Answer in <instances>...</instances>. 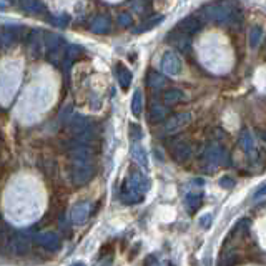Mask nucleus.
I'll return each instance as SVG.
<instances>
[{
    "mask_svg": "<svg viewBox=\"0 0 266 266\" xmlns=\"http://www.w3.org/2000/svg\"><path fill=\"white\" fill-rule=\"evenodd\" d=\"M150 190V180L143 173L135 170L125 178L120 191V201L125 205H135L143 201V196Z\"/></svg>",
    "mask_w": 266,
    "mask_h": 266,
    "instance_id": "nucleus-1",
    "label": "nucleus"
},
{
    "mask_svg": "<svg viewBox=\"0 0 266 266\" xmlns=\"http://www.w3.org/2000/svg\"><path fill=\"white\" fill-rule=\"evenodd\" d=\"M201 15H203L205 20L223 27L233 25L238 22V12L233 10L226 3H208V5L201 8Z\"/></svg>",
    "mask_w": 266,
    "mask_h": 266,
    "instance_id": "nucleus-2",
    "label": "nucleus"
},
{
    "mask_svg": "<svg viewBox=\"0 0 266 266\" xmlns=\"http://www.w3.org/2000/svg\"><path fill=\"white\" fill-rule=\"evenodd\" d=\"M226 163H228V153L222 145L212 143V145L206 146V150L203 153V165L206 170L212 172V170L222 167V165H226Z\"/></svg>",
    "mask_w": 266,
    "mask_h": 266,
    "instance_id": "nucleus-3",
    "label": "nucleus"
},
{
    "mask_svg": "<svg viewBox=\"0 0 266 266\" xmlns=\"http://www.w3.org/2000/svg\"><path fill=\"white\" fill-rule=\"evenodd\" d=\"M95 175L93 162H72V181L77 186L87 185Z\"/></svg>",
    "mask_w": 266,
    "mask_h": 266,
    "instance_id": "nucleus-4",
    "label": "nucleus"
},
{
    "mask_svg": "<svg viewBox=\"0 0 266 266\" xmlns=\"http://www.w3.org/2000/svg\"><path fill=\"white\" fill-rule=\"evenodd\" d=\"M191 122V115L188 112H180L177 115L167 118L163 122V127L160 128V135L167 136V135H175V133L181 132L188 123Z\"/></svg>",
    "mask_w": 266,
    "mask_h": 266,
    "instance_id": "nucleus-5",
    "label": "nucleus"
},
{
    "mask_svg": "<svg viewBox=\"0 0 266 266\" xmlns=\"http://www.w3.org/2000/svg\"><path fill=\"white\" fill-rule=\"evenodd\" d=\"M160 65H162L163 73L170 77H177L183 72V60L177 52H165Z\"/></svg>",
    "mask_w": 266,
    "mask_h": 266,
    "instance_id": "nucleus-6",
    "label": "nucleus"
},
{
    "mask_svg": "<svg viewBox=\"0 0 266 266\" xmlns=\"http://www.w3.org/2000/svg\"><path fill=\"white\" fill-rule=\"evenodd\" d=\"M170 151H172L173 160L183 163L193 157V145H191L186 138H175L172 146H170Z\"/></svg>",
    "mask_w": 266,
    "mask_h": 266,
    "instance_id": "nucleus-7",
    "label": "nucleus"
},
{
    "mask_svg": "<svg viewBox=\"0 0 266 266\" xmlns=\"http://www.w3.org/2000/svg\"><path fill=\"white\" fill-rule=\"evenodd\" d=\"M44 35H45L44 45H45V48H47V52H48V60L52 63H55V62H57L58 53L62 52L63 45H65V42H63V39L60 35L52 34V32H45Z\"/></svg>",
    "mask_w": 266,
    "mask_h": 266,
    "instance_id": "nucleus-8",
    "label": "nucleus"
},
{
    "mask_svg": "<svg viewBox=\"0 0 266 266\" xmlns=\"http://www.w3.org/2000/svg\"><path fill=\"white\" fill-rule=\"evenodd\" d=\"M22 27L18 25H5L0 30V50H8L18 42L22 34Z\"/></svg>",
    "mask_w": 266,
    "mask_h": 266,
    "instance_id": "nucleus-9",
    "label": "nucleus"
},
{
    "mask_svg": "<svg viewBox=\"0 0 266 266\" xmlns=\"http://www.w3.org/2000/svg\"><path fill=\"white\" fill-rule=\"evenodd\" d=\"M7 245L13 255H25L30 251V238L25 233H15L13 236L7 238Z\"/></svg>",
    "mask_w": 266,
    "mask_h": 266,
    "instance_id": "nucleus-10",
    "label": "nucleus"
},
{
    "mask_svg": "<svg viewBox=\"0 0 266 266\" xmlns=\"http://www.w3.org/2000/svg\"><path fill=\"white\" fill-rule=\"evenodd\" d=\"M35 243L42 246V248L48 250V251H58L62 248V238L58 233H55V231L40 233V235L35 238Z\"/></svg>",
    "mask_w": 266,
    "mask_h": 266,
    "instance_id": "nucleus-11",
    "label": "nucleus"
},
{
    "mask_svg": "<svg viewBox=\"0 0 266 266\" xmlns=\"http://www.w3.org/2000/svg\"><path fill=\"white\" fill-rule=\"evenodd\" d=\"M167 42L172 45L173 48L178 50V52H186L191 45V39L185 34H181L178 29H173L172 32H168L167 35Z\"/></svg>",
    "mask_w": 266,
    "mask_h": 266,
    "instance_id": "nucleus-12",
    "label": "nucleus"
},
{
    "mask_svg": "<svg viewBox=\"0 0 266 266\" xmlns=\"http://www.w3.org/2000/svg\"><path fill=\"white\" fill-rule=\"evenodd\" d=\"M67 127H68V130L73 133V136H77V135H80V133L90 130L91 122L89 120V117H85V115H72L67 120Z\"/></svg>",
    "mask_w": 266,
    "mask_h": 266,
    "instance_id": "nucleus-13",
    "label": "nucleus"
},
{
    "mask_svg": "<svg viewBox=\"0 0 266 266\" xmlns=\"http://www.w3.org/2000/svg\"><path fill=\"white\" fill-rule=\"evenodd\" d=\"M201 27H203V22H201L198 17H196V15H188V17L183 18V20L178 22L177 29L180 30L181 34L191 37L193 34H196V32H198Z\"/></svg>",
    "mask_w": 266,
    "mask_h": 266,
    "instance_id": "nucleus-14",
    "label": "nucleus"
},
{
    "mask_svg": "<svg viewBox=\"0 0 266 266\" xmlns=\"http://www.w3.org/2000/svg\"><path fill=\"white\" fill-rule=\"evenodd\" d=\"M70 217H72L73 224H84L90 217V203L89 201H79L77 205H73Z\"/></svg>",
    "mask_w": 266,
    "mask_h": 266,
    "instance_id": "nucleus-15",
    "label": "nucleus"
},
{
    "mask_svg": "<svg viewBox=\"0 0 266 266\" xmlns=\"http://www.w3.org/2000/svg\"><path fill=\"white\" fill-rule=\"evenodd\" d=\"M170 110L168 107L165 105L158 103V102H153L150 105V112H148V117H150V122L151 123H158V122H165L168 117Z\"/></svg>",
    "mask_w": 266,
    "mask_h": 266,
    "instance_id": "nucleus-16",
    "label": "nucleus"
},
{
    "mask_svg": "<svg viewBox=\"0 0 266 266\" xmlns=\"http://www.w3.org/2000/svg\"><path fill=\"white\" fill-rule=\"evenodd\" d=\"M90 29H91L93 34L103 35V34H107V32H110V29H112V20H110L107 15H97L93 20H91Z\"/></svg>",
    "mask_w": 266,
    "mask_h": 266,
    "instance_id": "nucleus-17",
    "label": "nucleus"
},
{
    "mask_svg": "<svg viewBox=\"0 0 266 266\" xmlns=\"http://www.w3.org/2000/svg\"><path fill=\"white\" fill-rule=\"evenodd\" d=\"M82 53H84V48L79 47V45H68L65 50V58H63V70H65V73L70 72L72 63L79 57H82Z\"/></svg>",
    "mask_w": 266,
    "mask_h": 266,
    "instance_id": "nucleus-18",
    "label": "nucleus"
},
{
    "mask_svg": "<svg viewBox=\"0 0 266 266\" xmlns=\"http://www.w3.org/2000/svg\"><path fill=\"white\" fill-rule=\"evenodd\" d=\"M132 157L135 160L136 163L140 165L143 170H148L150 168V162H148V153L145 151V148L141 146L140 143H132Z\"/></svg>",
    "mask_w": 266,
    "mask_h": 266,
    "instance_id": "nucleus-19",
    "label": "nucleus"
},
{
    "mask_svg": "<svg viewBox=\"0 0 266 266\" xmlns=\"http://www.w3.org/2000/svg\"><path fill=\"white\" fill-rule=\"evenodd\" d=\"M240 146L246 155H250V157L256 155V143H255V138H253V135H251V132H248V130L241 132Z\"/></svg>",
    "mask_w": 266,
    "mask_h": 266,
    "instance_id": "nucleus-20",
    "label": "nucleus"
},
{
    "mask_svg": "<svg viewBox=\"0 0 266 266\" xmlns=\"http://www.w3.org/2000/svg\"><path fill=\"white\" fill-rule=\"evenodd\" d=\"M146 85L153 90H162L167 87V79L157 70H151L150 73H146Z\"/></svg>",
    "mask_w": 266,
    "mask_h": 266,
    "instance_id": "nucleus-21",
    "label": "nucleus"
},
{
    "mask_svg": "<svg viewBox=\"0 0 266 266\" xmlns=\"http://www.w3.org/2000/svg\"><path fill=\"white\" fill-rule=\"evenodd\" d=\"M201 203H203V193L201 191H190V193H186L185 205L190 210V213H195L201 206Z\"/></svg>",
    "mask_w": 266,
    "mask_h": 266,
    "instance_id": "nucleus-22",
    "label": "nucleus"
},
{
    "mask_svg": "<svg viewBox=\"0 0 266 266\" xmlns=\"http://www.w3.org/2000/svg\"><path fill=\"white\" fill-rule=\"evenodd\" d=\"M163 20H165V17H163V15H155V17L148 18V20L141 22L140 25L133 27V29H132V32H133V34H143V32H146V30H151V29H155V27L162 24Z\"/></svg>",
    "mask_w": 266,
    "mask_h": 266,
    "instance_id": "nucleus-23",
    "label": "nucleus"
},
{
    "mask_svg": "<svg viewBox=\"0 0 266 266\" xmlns=\"http://www.w3.org/2000/svg\"><path fill=\"white\" fill-rule=\"evenodd\" d=\"M185 100V93L180 90V89H170L168 91H165L163 95V102H165V107L168 105H177Z\"/></svg>",
    "mask_w": 266,
    "mask_h": 266,
    "instance_id": "nucleus-24",
    "label": "nucleus"
},
{
    "mask_svg": "<svg viewBox=\"0 0 266 266\" xmlns=\"http://www.w3.org/2000/svg\"><path fill=\"white\" fill-rule=\"evenodd\" d=\"M117 79H118V84H120V87L123 90H127L128 87L132 85V79H133V75H132V72L128 70V68L125 65H118L117 67Z\"/></svg>",
    "mask_w": 266,
    "mask_h": 266,
    "instance_id": "nucleus-25",
    "label": "nucleus"
},
{
    "mask_svg": "<svg viewBox=\"0 0 266 266\" xmlns=\"http://www.w3.org/2000/svg\"><path fill=\"white\" fill-rule=\"evenodd\" d=\"M130 110H132V113L135 117H140L141 112H143V93H141L140 89H136L135 93H133L132 103H130Z\"/></svg>",
    "mask_w": 266,
    "mask_h": 266,
    "instance_id": "nucleus-26",
    "label": "nucleus"
},
{
    "mask_svg": "<svg viewBox=\"0 0 266 266\" xmlns=\"http://www.w3.org/2000/svg\"><path fill=\"white\" fill-rule=\"evenodd\" d=\"M261 39H263V29H261V27H258V25L251 27L250 35H248L250 48H251V50L258 48V47H260V44H261Z\"/></svg>",
    "mask_w": 266,
    "mask_h": 266,
    "instance_id": "nucleus-27",
    "label": "nucleus"
},
{
    "mask_svg": "<svg viewBox=\"0 0 266 266\" xmlns=\"http://www.w3.org/2000/svg\"><path fill=\"white\" fill-rule=\"evenodd\" d=\"M42 35V32L40 30H32L30 32V39H29V50L30 52H40V47H42V39H39V37Z\"/></svg>",
    "mask_w": 266,
    "mask_h": 266,
    "instance_id": "nucleus-28",
    "label": "nucleus"
},
{
    "mask_svg": "<svg viewBox=\"0 0 266 266\" xmlns=\"http://www.w3.org/2000/svg\"><path fill=\"white\" fill-rule=\"evenodd\" d=\"M20 8L25 13H40L45 8L44 3L34 2V0H29V2H20Z\"/></svg>",
    "mask_w": 266,
    "mask_h": 266,
    "instance_id": "nucleus-29",
    "label": "nucleus"
},
{
    "mask_svg": "<svg viewBox=\"0 0 266 266\" xmlns=\"http://www.w3.org/2000/svg\"><path fill=\"white\" fill-rule=\"evenodd\" d=\"M141 136H143V133H141L140 125H136V123H130V140H132V143H140Z\"/></svg>",
    "mask_w": 266,
    "mask_h": 266,
    "instance_id": "nucleus-30",
    "label": "nucleus"
},
{
    "mask_svg": "<svg viewBox=\"0 0 266 266\" xmlns=\"http://www.w3.org/2000/svg\"><path fill=\"white\" fill-rule=\"evenodd\" d=\"M218 185L222 186V188H224V190H231V188H235V180H233L231 177L224 175V177L220 178Z\"/></svg>",
    "mask_w": 266,
    "mask_h": 266,
    "instance_id": "nucleus-31",
    "label": "nucleus"
},
{
    "mask_svg": "<svg viewBox=\"0 0 266 266\" xmlns=\"http://www.w3.org/2000/svg\"><path fill=\"white\" fill-rule=\"evenodd\" d=\"M117 22H118V25H122V27L132 25V15H130V13H127V12H122L120 15H118Z\"/></svg>",
    "mask_w": 266,
    "mask_h": 266,
    "instance_id": "nucleus-32",
    "label": "nucleus"
},
{
    "mask_svg": "<svg viewBox=\"0 0 266 266\" xmlns=\"http://www.w3.org/2000/svg\"><path fill=\"white\" fill-rule=\"evenodd\" d=\"M53 24H57V25H60V27H67L68 24H70V17H68V15L55 17L53 18Z\"/></svg>",
    "mask_w": 266,
    "mask_h": 266,
    "instance_id": "nucleus-33",
    "label": "nucleus"
},
{
    "mask_svg": "<svg viewBox=\"0 0 266 266\" xmlns=\"http://www.w3.org/2000/svg\"><path fill=\"white\" fill-rule=\"evenodd\" d=\"M210 224H212V217H210V215H203V217L200 218V226H203L205 230H208Z\"/></svg>",
    "mask_w": 266,
    "mask_h": 266,
    "instance_id": "nucleus-34",
    "label": "nucleus"
},
{
    "mask_svg": "<svg viewBox=\"0 0 266 266\" xmlns=\"http://www.w3.org/2000/svg\"><path fill=\"white\" fill-rule=\"evenodd\" d=\"M263 193H265V186H260V190H258V191H256V195H255V198H256V200H260V198H261V196H263Z\"/></svg>",
    "mask_w": 266,
    "mask_h": 266,
    "instance_id": "nucleus-35",
    "label": "nucleus"
},
{
    "mask_svg": "<svg viewBox=\"0 0 266 266\" xmlns=\"http://www.w3.org/2000/svg\"><path fill=\"white\" fill-rule=\"evenodd\" d=\"M70 266H87L84 261H75V263H72Z\"/></svg>",
    "mask_w": 266,
    "mask_h": 266,
    "instance_id": "nucleus-36",
    "label": "nucleus"
},
{
    "mask_svg": "<svg viewBox=\"0 0 266 266\" xmlns=\"http://www.w3.org/2000/svg\"><path fill=\"white\" fill-rule=\"evenodd\" d=\"M5 5H7V3H5V2H2V3H0V8H3Z\"/></svg>",
    "mask_w": 266,
    "mask_h": 266,
    "instance_id": "nucleus-37",
    "label": "nucleus"
}]
</instances>
